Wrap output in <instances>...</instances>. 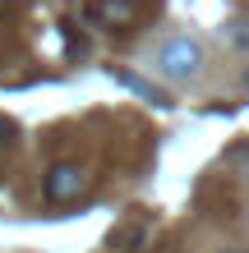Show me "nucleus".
Returning <instances> with one entry per match:
<instances>
[{
	"instance_id": "1a4fd4ad",
	"label": "nucleus",
	"mask_w": 249,
	"mask_h": 253,
	"mask_svg": "<svg viewBox=\"0 0 249 253\" xmlns=\"http://www.w3.org/2000/svg\"><path fill=\"white\" fill-rule=\"evenodd\" d=\"M222 253H249V249H222Z\"/></svg>"
},
{
	"instance_id": "423d86ee",
	"label": "nucleus",
	"mask_w": 249,
	"mask_h": 253,
	"mask_svg": "<svg viewBox=\"0 0 249 253\" xmlns=\"http://www.w3.org/2000/svg\"><path fill=\"white\" fill-rule=\"evenodd\" d=\"M226 42L231 46H240V51H249V19H226Z\"/></svg>"
},
{
	"instance_id": "6e6552de",
	"label": "nucleus",
	"mask_w": 249,
	"mask_h": 253,
	"mask_svg": "<svg viewBox=\"0 0 249 253\" xmlns=\"http://www.w3.org/2000/svg\"><path fill=\"white\" fill-rule=\"evenodd\" d=\"M9 138H14V125H9V120H0V147H9Z\"/></svg>"
},
{
	"instance_id": "0eeeda50",
	"label": "nucleus",
	"mask_w": 249,
	"mask_h": 253,
	"mask_svg": "<svg viewBox=\"0 0 249 253\" xmlns=\"http://www.w3.org/2000/svg\"><path fill=\"white\" fill-rule=\"evenodd\" d=\"M231 166H240V175H249V143H240V147H231Z\"/></svg>"
},
{
	"instance_id": "39448f33",
	"label": "nucleus",
	"mask_w": 249,
	"mask_h": 253,
	"mask_svg": "<svg viewBox=\"0 0 249 253\" xmlns=\"http://www.w3.org/2000/svg\"><path fill=\"white\" fill-rule=\"evenodd\" d=\"M143 240H148V226H125V230H115V249H120V253H139L143 249Z\"/></svg>"
},
{
	"instance_id": "f03ea898",
	"label": "nucleus",
	"mask_w": 249,
	"mask_h": 253,
	"mask_svg": "<svg viewBox=\"0 0 249 253\" xmlns=\"http://www.w3.org/2000/svg\"><path fill=\"white\" fill-rule=\"evenodd\" d=\"M42 193H47L51 207H65V203H79L88 193V170L79 161H55L47 170V180H42Z\"/></svg>"
},
{
	"instance_id": "f257e3e1",
	"label": "nucleus",
	"mask_w": 249,
	"mask_h": 253,
	"mask_svg": "<svg viewBox=\"0 0 249 253\" xmlns=\"http://www.w3.org/2000/svg\"><path fill=\"white\" fill-rule=\"evenodd\" d=\"M148 69H152V74H162L166 83H189V79L203 69V42H199V37H189V33L166 37L162 46L152 51Z\"/></svg>"
},
{
	"instance_id": "20e7f679",
	"label": "nucleus",
	"mask_w": 249,
	"mask_h": 253,
	"mask_svg": "<svg viewBox=\"0 0 249 253\" xmlns=\"http://www.w3.org/2000/svg\"><path fill=\"white\" fill-rule=\"evenodd\" d=\"M111 79L120 83V87H129V92H134V97L152 101V106H171V97L162 92V87H152L148 79H139V74H129V69H120V65H111Z\"/></svg>"
},
{
	"instance_id": "7ed1b4c3",
	"label": "nucleus",
	"mask_w": 249,
	"mask_h": 253,
	"mask_svg": "<svg viewBox=\"0 0 249 253\" xmlns=\"http://www.w3.org/2000/svg\"><path fill=\"white\" fill-rule=\"evenodd\" d=\"M143 14L139 0H88V23L97 28H129Z\"/></svg>"
}]
</instances>
